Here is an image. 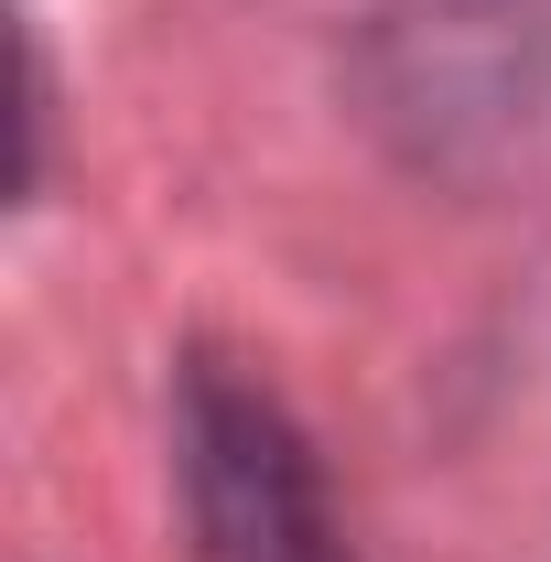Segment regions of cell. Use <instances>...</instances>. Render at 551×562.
<instances>
[{
  "mask_svg": "<svg viewBox=\"0 0 551 562\" xmlns=\"http://www.w3.org/2000/svg\"><path fill=\"white\" fill-rule=\"evenodd\" d=\"M173 487L195 562H357L303 422L227 357H195L173 379Z\"/></svg>",
  "mask_w": 551,
  "mask_h": 562,
  "instance_id": "cell-1",
  "label": "cell"
}]
</instances>
